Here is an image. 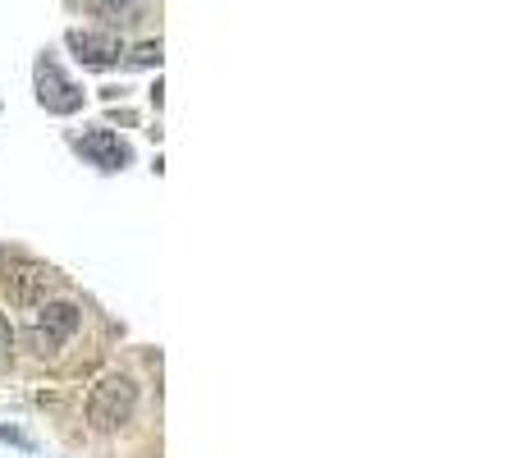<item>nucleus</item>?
Listing matches in <instances>:
<instances>
[{
	"label": "nucleus",
	"mask_w": 522,
	"mask_h": 458,
	"mask_svg": "<svg viewBox=\"0 0 522 458\" xmlns=\"http://www.w3.org/2000/svg\"><path fill=\"white\" fill-rule=\"evenodd\" d=\"M5 349H10V321L0 317V353H5Z\"/></svg>",
	"instance_id": "0eeeda50"
},
{
	"label": "nucleus",
	"mask_w": 522,
	"mask_h": 458,
	"mask_svg": "<svg viewBox=\"0 0 522 458\" xmlns=\"http://www.w3.org/2000/svg\"><path fill=\"white\" fill-rule=\"evenodd\" d=\"M138 408V385L129 376H106L97 390L87 394V422L97 426V431H115L124 426Z\"/></svg>",
	"instance_id": "f257e3e1"
},
{
	"label": "nucleus",
	"mask_w": 522,
	"mask_h": 458,
	"mask_svg": "<svg viewBox=\"0 0 522 458\" xmlns=\"http://www.w3.org/2000/svg\"><path fill=\"white\" fill-rule=\"evenodd\" d=\"M133 65H142V69L161 65V42H142L138 51H133Z\"/></svg>",
	"instance_id": "423d86ee"
},
{
	"label": "nucleus",
	"mask_w": 522,
	"mask_h": 458,
	"mask_svg": "<svg viewBox=\"0 0 522 458\" xmlns=\"http://www.w3.org/2000/svg\"><path fill=\"white\" fill-rule=\"evenodd\" d=\"M78 330V307L74 303H46L33 317V339L42 353H55L69 335Z\"/></svg>",
	"instance_id": "7ed1b4c3"
},
{
	"label": "nucleus",
	"mask_w": 522,
	"mask_h": 458,
	"mask_svg": "<svg viewBox=\"0 0 522 458\" xmlns=\"http://www.w3.org/2000/svg\"><path fill=\"white\" fill-rule=\"evenodd\" d=\"M78 152H83L92 165H101V170H124V165L133 161L129 142H120L110 129H87L83 138H78Z\"/></svg>",
	"instance_id": "20e7f679"
},
{
	"label": "nucleus",
	"mask_w": 522,
	"mask_h": 458,
	"mask_svg": "<svg viewBox=\"0 0 522 458\" xmlns=\"http://www.w3.org/2000/svg\"><path fill=\"white\" fill-rule=\"evenodd\" d=\"M69 46H74V55L87 69H110L120 60V42L110 33H83V28H74V33H69Z\"/></svg>",
	"instance_id": "39448f33"
},
{
	"label": "nucleus",
	"mask_w": 522,
	"mask_h": 458,
	"mask_svg": "<svg viewBox=\"0 0 522 458\" xmlns=\"http://www.w3.org/2000/svg\"><path fill=\"white\" fill-rule=\"evenodd\" d=\"M37 101H42L51 115H74V110L83 106V92H78L74 83L60 74V65H55L51 55L37 60Z\"/></svg>",
	"instance_id": "f03ea898"
}]
</instances>
